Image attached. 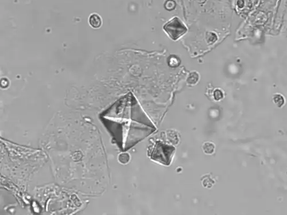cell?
<instances>
[{
    "instance_id": "6da1fadb",
    "label": "cell",
    "mask_w": 287,
    "mask_h": 215,
    "mask_svg": "<svg viewBox=\"0 0 287 215\" xmlns=\"http://www.w3.org/2000/svg\"><path fill=\"white\" fill-rule=\"evenodd\" d=\"M166 26L167 27V29H166V31L168 32L170 35L172 37V38L174 39H176V38H178L179 37L178 33L176 32V30L180 35L184 33L186 30V28L184 27V26H183L181 22L178 21L177 18H175L174 20L172 21V22H170Z\"/></svg>"
},
{
    "instance_id": "7a4b0ae2",
    "label": "cell",
    "mask_w": 287,
    "mask_h": 215,
    "mask_svg": "<svg viewBox=\"0 0 287 215\" xmlns=\"http://www.w3.org/2000/svg\"><path fill=\"white\" fill-rule=\"evenodd\" d=\"M88 22L92 28H95V29H97V28H100L102 26V18L97 13H94L91 14L89 16Z\"/></svg>"
},
{
    "instance_id": "3957f363",
    "label": "cell",
    "mask_w": 287,
    "mask_h": 215,
    "mask_svg": "<svg viewBox=\"0 0 287 215\" xmlns=\"http://www.w3.org/2000/svg\"><path fill=\"white\" fill-rule=\"evenodd\" d=\"M273 101L279 108H281L285 105V100L283 95L280 94H275L273 95Z\"/></svg>"
},
{
    "instance_id": "277c9868",
    "label": "cell",
    "mask_w": 287,
    "mask_h": 215,
    "mask_svg": "<svg viewBox=\"0 0 287 215\" xmlns=\"http://www.w3.org/2000/svg\"><path fill=\"white\" fill-rule=\"evenodd\" d=\"M202 149L204 153L210 155L214 153L215 145L211 142H206L203 145Z\"/></svg>"
},
{
    "instance_id": "5b68a950",
    "label": "cell",
    "mask_w": 287,
    "mask_h": 215,
    "mask_svg": "<svg viewBox=\"0 0 287 215\" xmlns=\"http://www.w3.org/2000/svg\"><path fill=\"white\" fill-rule=\"evenodd\" d=\"M202 183L204 187L207 188H211L214 184V181L210 177V175H206L202 178Z\"/></svg>"
},
{
    "instance_id": "8992f818",
    "label": "cell",
    "mask_w": 287,
    "mask_h": 215,
    "mask_svg": "<svg viewBox=\"0 0 287 215\" xmlns=\"http://www.w3.org/2000/svg\"><path fill=\"white\" fill-rule=\"evenodd\" d=\"M214 97L216 100H219L223 98V93L220 90H217L215 91Z\"/></svg>"
},
{
    "instance_id": "52a82bcc",
    "label": "cell",
    "mask_w": 287,
    "mask_h": 215,
    "mask_svg": "<svg viewBox=\"0 0 287 215\" xmlns=\"http://www.w3.org/2000/svg\"><path fill=\"white\" fill-rule=\"evenodd\" d=\"M121 158L120 160L122 163H126L129 160V156L128 155V154L127 153H124V154H121Z\"/></svg>"
}]
</instances>
